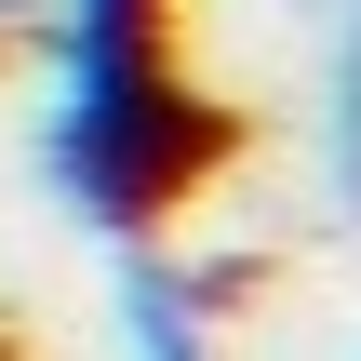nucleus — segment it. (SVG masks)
Wrapping results in <instances>:
<instances>
[{"instance_id": "1", "label": "nucleus", "mask_w": 361, "mask_h": 361, "mask_svg": "<svg viewBox=\"0 0 361 361\" xmlns=\"http://www.w3.org/2000/svg\"><path fill=\"white\" fill-rule=\"evenodd\" d=\"M40 27H54V94H40L54 214L94 241L174 228L241 147V121L174 67V0H40Z\"/></svg>"}, {"instance_id": "2", "label": "nucleus", "mask_w": 361, "mask_h": 361, "mask_svg": "<svg viewBox=\"0 0 361 361\" xmlns=\"http://www.w3.org/2000/svg\"><path fill=\"white\" fill-rule=\"evenodd\" d=\"M121 361H214V295L174 255H121Z\"/></svg>"}, {"instance_id": "3", "label": "nucleus", "mask_w": 361, "mask_h": 361, "mask_svg": "<svg viewBox=\"0 0 361 361\" xmlns=\"http://www.w3.org/2000/svg\"><path fill=\"white\" fill-rule=\"evenodd\" d=\"M322 188L361 228V0H335V67H322Z\"/></svg>"}, {"instance_id": "4", "label": "nucleus", "mask_w": 361, "mask_h": 361, "mask_svg": "<svg viewBox=\"0 0 361 361\" xmlns=\"http://www.w3.org/2000/svg\"><path fill=\"white\" fill-rule=\"evenodd\" d=\"M13 27H40V0H0V40H13Z\"/></svg>"}, {"instance_id": "5", "label": "nucleus", "mask_w": 361, "mask_h": 361, "mask_svg": "<svg viewBox=\"0 0 361 361\" xmlns=\"http://www.w3.org/2000/svg\"><path fill=\"white\" fill-rule=\"evenodd\" d=\"M322 13H335V0H322Z\"/></svg>"}]
</instances>
